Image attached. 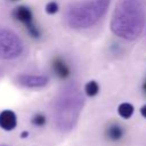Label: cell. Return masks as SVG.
Returning a JSON list of instances; mask_svg holds the SVG:
<instances>
[{
  "label": "cell",
  "mask_w": 146,
  "mask_h": 146,
  "mask_svg": "<svg viewBox=\"0 0 146 146\" xmlns=\"http://www.w3.org/2000/svg\"><path fill=\"white\" fill-rule=\"evenodd\" d=\"M84 98L75 83L66 84L56 96L54 102V121L58 130L71 131L81 114Z\"/></svg>",
  "instance_id": "obj_2"
},
{
  "label": "cell",
  "mask_w": 146,
  "mask_h": 146,
  "mask_svg": "<svg viewBox=\"0 0 146 146\" xmlns=\"http://www.w3.org/2000/svg\"><path fill=\"white\" fill-rule=\"evenodd\" d=\"M17 80L19 84L25 88H42L48 83V78L46 75L36 74H21Z\"/></svg>",
  "instance_id": "obj_6"
},
{
  "label": "cell",
  "mask_w": 146,
  "mask_h": 146,
  "mask_svg": "<svg viewBox=\"0 0 146 146\" xmlns=\"http://www.w3.org/2000/svg\"><path fill=\"white\" fill-rule=\"evenodd\" d=\"M106 136L108 139L113 140V141H116V140H120L123 136V129L121 125L116 124V123H113L111 125L107 127L106 129Z\"/></svg>",
  "instance_id": "obj_9"
},
{
  "label": "cell",
  "mask_w": 146,
  "mask_h": 146,
  "mask_svg": "<svg viewBox=\"0 0 146 146\" xmlns=\"http://www.w3.org/2000/svg\"><path fill=\"white\" fill-rule=\"evenodd\" d=\"M98 91H99V86H98V83L96 81H89V82L86 83L84 92H86L87 96L94 97V96H96L98 94Z\"/></svg>",
  "instance_id": "obj_11"
},
{
  "label": "cell",
  "mask_w": 146,
  "mask_h": 146,
  "mask_svg": "<svg viewBox=\"0 0 146 146\" xmlns=\"http://www.w3.org/2000/svg\"><path fill=\"white\" fill-rule=\"evenodd\" d=\"M17 125V116L10 110H5L0 113V127L6 130L10 131L15 129Z\"/></svg>",
  "instance_id": "obj_7"
},
{
  "label": "cell",
  "mask_w": 146,
  "mask_h": 146,
  "mask_svg": "<svg viewBox=\"0 0 146 146\" xmlns=\"http://www.w3.org/2000/svg\"><path fill=\"white\" fill-rule=\"evenodd\" d=\"M32 123L34 125H36V127H42L46 123V116L43 114H40V113L39 114H35L32 117Z\"/></svg>",
  "instance_id": "obj_12"
},
{
  "label": "cell",
  "mask_w": 146,
  "mask_h": 146,
  "mask_svg": "<svg viewBox=\"0 0 146 146\" xmlns=\"http://www.w3.org/2000/svg\"><path fill=\"white\" fill-rule=\"evenodd\" d=\"M144 88H145V91H146V81H145V86H144Z\"/></svg>",
  "instance_id": "obj_15"
},
{
  "label": "cell",
  "mask_w": 146,
  "mask_h": 146,
  "mask_svg": "<svg viewBox=\"0 0 146 146\" xmlns=\"http://www.w3.org/2000/svg\"><path fill=\"white\" fill-rule=\"evenodd\" d=\"M117 112H119V114H120L121 117L129 119L133 114V106L131 104H129V103H122L117 107Z\"/></svg>",
  "instance_id": "obj_10"
},
{
  "label": "cell",
  "mask_w": 146,
  "mask_h": 146,
  "mask_svg": "<svg viewBox=\"0 0 146 146\" xmlns=\"http://www.w3.org/2000/svg\"><path fill=\"white\" fill-rule=\"evenodd\" d=\"M46 11L48 14H55V13H57L58 11V5L55 1H50L46 6Z\"/></svg>",
  "instance_id": "obj_13"
},
{
  "label": "cell",
  "mask_w": 146,
  "mask_h": 146,
  "mask_svg": "<svg viewBox=\"0 0 146 146\" xmlns=\"http://www.w3.org/2000/svg\"><path fill=\"white\" fill-rule=\"evenodd\" d=\"M140 114H141L144 117H146V105H144V106L140 108Z\"/></svg>",
  "instance_id": "obj_14"
},
{
  "label": "cell",
  "mask_w": 146,
  "mask_h": 146,
  "mask_svg": "<svg viewBox=\"0 0 146 146\" xmlns=\"http://www.w3.org/2000/svg\"><path fill=\"white\" fill-rule=\"evenodd\" d=\"M22 51L23 42L19 36L7 29H0V58L14 59L21 56Z\"/></svg>",
  "instance_id": "obj_4"
},
{
  "label": "cell",
  "mask_w": 146,
  "mask_h": 146,
  "mask_svg": "<svg viewBox=\"0 0 146 146\" xmlns=\"http://www.w3.org/2000/svg\"><path fill=\"white\" fill-rule=\"evenodd\" d=\"M52 70L56 73V75L58 78H60V79H66L70 75V68H68V66L59 57H57V58H55L52 60Z\"/></svg>",
  "instance_id": "obj_8"
},
{
  "label": "cell",
  "mask_w": 146,
  "mask_h": 146,
  "mask_svg": "<svg viewBox=\"0 0 146 146\" xmlns=\"http://www.w3.org/2000/svg\"><path fill=\"white\" fill-rule=\"evenodd\" d=\"M111 0H80L68 5L65 22L73 30H86L96 25L107 13Z\"/></svg>",
  "instance_id": "obj_3"
},
{
  "label": "cell",
  "mask_w": 146,
  "mask_h": 146,
  "mask_svg": "<svg viewBox=\"0 0 146 146\" xmlns=\"http://www.w3.org/2000/svg\"><path fill=\"white\" fill-rule=\"evenodd\" d=\"M145 27V13L140 0H121L112 15V32L127 41L140 36Z\"/></svg>",
  "instance_id": "obj_1"
},
{
  "label": "cell",
  "mask_w": 146,
  "mask_h": 146,
  "mask_svg": "<svg viewBox=\"0 0 146 146\" xmlns=\"http://www.w3.org/2000/svg\"><path fill=\"white\" fill-rule=\"evenodd\" d=\"M13 15L17 21H19L21 23H23L26 26V30L33 38H39L40 32H39V29L33 23V15H32V11L30 8L19 6L14 10Z\"/></svg>",
  "instance_id": "obj_5"
}]
</instances>
